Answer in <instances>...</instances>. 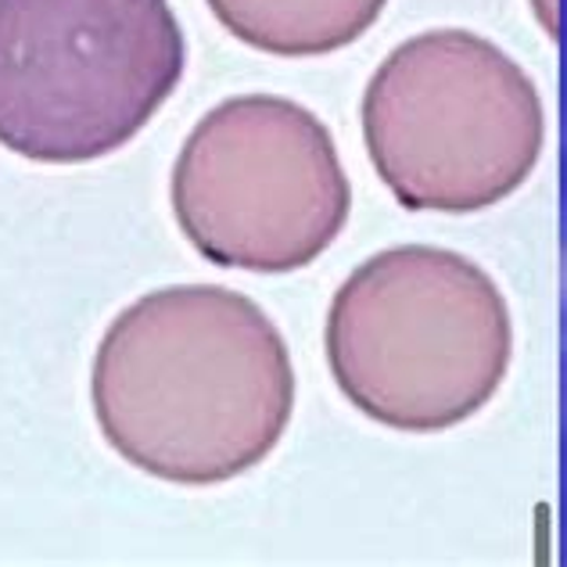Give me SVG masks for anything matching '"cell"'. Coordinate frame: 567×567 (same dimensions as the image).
I'll return each instance as SVG.
<instances>
[{
	"instance_id": "cell-1",
	"label": "cell",
	"mask_w": 567,
	"mask_h": 567,
	"mask_svg": "<svg viewBox=\"0 0 567 567\" xmlns=\"http://www.w3.org/2000/svg\"><path fill=\"white\" fill-rule=\"evenodd\" d=\"M91 402L126 464L187 488L223 485L259 467L288 431L291 349L241 291L158 288L109 323Z\"/></svg>"
},
{
	"instance_id": "cell-2",
	"label": "cell",
	"mask_w": 567,
	"mask_h": 567,
	"mask_svg": "<svg viewBox=\"0 0 567 567\" xmlns=\"http://www.w3.org/2000/svg\"><path fill=\"white\" fill-rule=\"evenodd\" d=\"M323 349L349 406L402 435H435L496 399L514 320L499 284L467 256L395 245L334 291Z\"/></svg>"
},
{
	"instance_id": "cell-3",
	"label": "cell",
	"mask_w": 567,
	"mask_h": 567,
	"mask_svg": "<svg viewBox=\"0 0 567 567\" xmlns=\"http://www.w3.org/2000/svg\"><path fill=\"white\" fill-rule=\"evenodd\" d=\"M363 144L410 213H485L528 181L546 144L539 86L496 43L427 29L363 91Z\"/></svg>"
},
{
	"instance_id": "cell-4",
	"label": "cell",
	"mask_w": 567,
	"mask_h": 567,
	"mask_svg": "<svg viewBox=\"0 0 567 567\" xmlns=\"http://www.w3.org/2000/svg\"><path fill=\"white\" fill-rule=\"evenodd\" d=\"M187 69L169 0H0V144L43 166L126 147Z\"/></svg>"
},
{
	"instance_id": "cell-5",
	"label": "cell",
	"mask_w": 567,
	"mask_h": 567,
	"mask_svg": "<svg viewBox=\"0 0 567 567\" xmlns=\"http://www.w3.org/2000/svg\"><path fill=\"white\" fill-rule=\"evenodd\" d=\"M169 194L198 256L248 274L317 262L352 213L331 130L277 94L227 97L205 112L176 155Z\"/></svg>"
},
{
	"instance_id": "cell-6",
	"label": "cell",
	"mask_w": 567,
	"mask_h": 567,
	"mask_svg": "<svg viewBox=\"0 0 567 567\" xmlns=\"http://www.w3.org/2000/svg\"><path fill=\"white\" fill-rule=\"evenodd\" d=\"M216 22L277 58H320L378 25L388 0H205Z\"/></svg>"
}]
</instances>
